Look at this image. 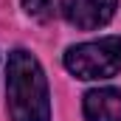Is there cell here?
Masks as SVG:
<instances>
[{"label": "cell", "mask_w": 121, "mask_h": 121, "mask_svg": "<svg viewBox=\"0 0 121 121\" xmlns=\"http://www.w3.org/2000/svg\"><path fill=\"white\" fill-rule=\"evenodd\" d=\"M85 118L87 121H121V90L99 87L85 96Z\"/></svg>", "instance_id": "obj_4"}, {"label": "cell", "mask_w": 121, "mask_h": 121, "mask_svg": "<svg viewBox=\"0 0 121 121\" xmlns=\"http://www.w3.org/2000/svg\"><path fill=\"white\" fill-rule=\"evenodd\" d=\"M23 9H26L28 17L39 20V23H48V20L56 17V11H59V0H23Z\"/></svg>", "instance_id": "obj_5"}, {"label": "cell", "mask_w": 121, "mask_h": 121, "mask_svg": "<svg viewBox=\"0 0 121 121\" xmlns=\"http://www.w3.org/2000/svg\"><path fill=\"white\" fill-rule=\"evenodd\" d=\"M65 68L76 79H113L121 73V37H104L65 51Z\"/></svg>", "instance_id": "obj_2"}, {"label": "cell", "mask_w": 121, "mask_h": 121, "mask_svg": "<svg viewBox=\"0 0 121 121\" xmlns=\"http://www.w3.org/2000/svg\"><path fill=\"white\" fill-rule=\"evenodd\" d=\"M116 6H118V0H68L65 3V17L76 28L93 31L113 20Z\"/></svg>", "instance_id": "obj_3"}, {"label": "cell", "mask_w": 121, "mask_h": 121, "mask_svg": "<svg viewBox=\"0 0 121 121\" xmlns=\"http://www.w3.org/2000/svg\"><path fill=\"white\" fill-rule=\"evenodd\" d=\"M6 110L11 121H51V96L42 65L17 48L6 62Z\"/></svg>", "instance_id": "obj_1"}]
</instances>
